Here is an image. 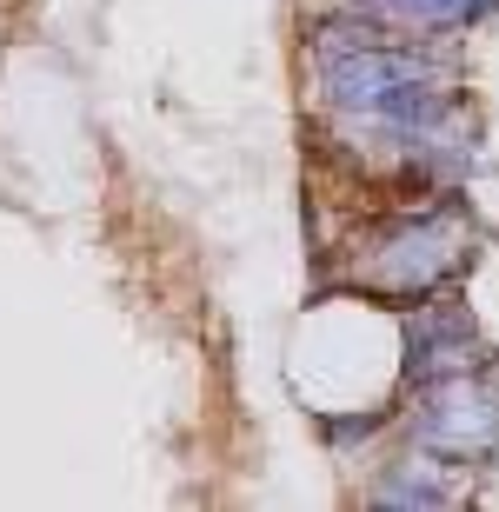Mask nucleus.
<instances>
[{
  "mask_svg": "<svg viewBox=\"0 0 499 512\" xmlns=\"http://www.w3.org/2000/svg\"><path fill=\"white\" fill-rule=\"evenodd\" d=\"M406 433H413L420 453H440V459H453V466L493 459V439H499L493 366H486V373H453V380L413 386V419H406Z\"/></svg>",
  "mask_w": 499,
  "mask_h": 512,
  "instance_id": "nucleus-2",
  "label": "nucleus"
},
{
  "mask_svg": "<svg viewBox=\"0 0 499 512\" xmlns=\"http://www.w3.org/2000/svg\"><path fill=\"white\" fill-rule=\"evenodd\" d=\"M466 260V213L453 207V193H440L420 213H393L386 227L366 233V273L353 280L380 300H426L440 293Z\"/></svg>",
  "mask_w": 499,
  "mask_h": 512,
  "instance_id": "nucleus-1",
  "label": "nucleus"
},
{
  "mask_svg": "<svg viewBox=\"0 0 499 512\" xmlns=\"http://www.w3.org/2000/svg\"><path fill=\"white\" fill-rule=\"evenodd\" d=\"M440 466H453V459L440 453H406L400 466H386L380 486H373V506H460L466 486H453V479H440Z\"/></svg>",
  "mask_w": 499,
  "mask_h": 512,
  "instance_id": "nucleus-4",
  "label": "nucleus"
},
{
  "mask_svg": "<svg viewBox=\"0 0 499 512\" xmlns=\"http://www.w3.org/2000/svg\"><path fill=\"white\" fill-rule=\"evenodd\" d=\"M353 7L393 20V27H406V34L440 40V34H466V27H480L499 0H353Z\"/></svg>",
  "mask_w": 499,
  "mask_h": 512,
  "instance_id": "nucleus-5",
  "label": "nucleus"
},
{
  "mask_svg": "<svg viewBox=\"0 0 499 512\" xmlns=\"http://www.w3.org/2000/svg\"><path fill=\"white\" fill-rule=\"evenodd\" d=\"M493 366V346L480 340V326L460 300H433L413 306L406 320V386H433L453 380V373H486Z\"/></svg>",
  "mask_w": 499,
  "mask_h": 512,
  "instance_id": "nucleus-3",
  "label": "nucleus"
}]
</instances>
